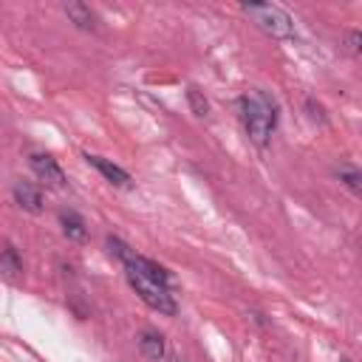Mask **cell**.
Returning <instances> with one entry per match:
<instances>
[{
	"instance_id": "9a60e30c",
	"label": "cell",
	"mask_w": 362,
	"mask_h": 362,
	"mask_svg": "<svg viewBox=\"0 0 362 362\" xmlns=\"http://www.w3.org/2000/svg\"><path fill=\"white\" fill-rule=\"evenodd\" d=\"M345 45L359 54V51H362V31H348V34H345Z\"/></svg>"
},
{
	"instance_id": "52a82bcc",
	"label": "cell",
	"mask_w": 362,
	"mask_h": 362,
	"mask_svg": "<svg viewBox=\"0 0 362 362\" xmlns=\"http://www.w3.org/2000/svg\"><path fill=\"white\" fill-rule=\"evenodd\" d=\"M85 158H88V164H93L110 184H116V187H127V184H130V175H127L122 167H116L113 161H107V158H102V156H90V153H85Z\"/></svg>"
},
{
	"instance_id": "3957f363",
	"label": "cell",
	"mask_w": 362,
	"mask_h": 362,
	"mask_svg": "<svg viewBox=\"0 0 362 362\" xmlns=\"http://www.w3.org/2000/svg\"><path fill=\"white\" fill-rule=\"evenodd\" d=\"M127 280H130V286L136 288V294H139L150 308H156L158 314L173 317V314L178 311L173 294H170L164 286H158V283H153V280H147V277H141V274H136V272H127Z\"/></svg>"
},
{
	"instance_id": "7c38bea8",
	"label": "cell",
	"mask_w": 362,
	"mask_h": 362,
	"mask_svg": "<svg viewBox=\"0 0 362 362\" xmlns=\"http://www.w3.org/2000/svg\"><path fill=\"white\" fill-rule=\"evenodd\" d=\"M337 175H339V181H342L351 192L362 195V173H359V170H354V167H339Z\"/></svg>"
},
{
	"instance_id": "7a4b0ae2",
	"label": "cell",
	"mask_w": 362,
	"mask_h": 362,
	"mask_svg": "<svg viewBox=\"0 0 362 362\" xmlns=\"http://www.w3.org/2000/svg\"><path fill=\"white\" fill-rule=\"evenodd\" d=\"M240 11H243L260 31H266V34L274 37V40H286V37L294 34L291 17H288L283 8L272 6V3H243Z\"/></svg>"
},
{
	"instance_id": "ac0fdd59",
	"label": "cell",
	"mask_w": 362,
	"mask_h": 362,
	"mask_svg": "<svg viewBox=\"0 0 362 362\" xmlns=\"http://www.w3.org/2000/svg\"><path fill=\"white\" fill-rule=\"evenodd\" d=\"M342 362H351V359H342Z\"/></svg>"
},
{
	"instance_id": "5bb4252c",
	"label": "cell",
	"mask_w": 362,
	"mask_h": 362,
	"mask_svg": "<svg viewBox=\"0 0 362 362\" xmlns=\"http://www.w3.org/2000/svg\"><path fill=\"white\" fill-rule=\"evenodd\" d=\"M107 252H110V255H113L116 260H122V263H124V260H127V257L133 255V249H130L127 243H122L119 238H113V235L107 238Z\"/></svg>"
},
{
	"instance_id": "277c9868",
	"label": "cell",
	"mask_w": 362,
	"mask_h": 362,
	"mask_svg": "<svg viewBox=\"0 0 362 362\" xmlns=\"http://www.w3.org/2000/svg\"><path fill=\"white\" fill-rule=\"evenodd\" d=\"M124 269L127 272H136V274H141V277H147V280H153V283H158V286H170L173 283V274L167 272V269H161L158 263H153V260H147V257H141V255H130L127 260H124Z\"/></svg>"
},
{
	"instance_id": "5b68a950",
	"label": "cell",
	"mask_w": 362,
	"mask_h": 362,
	"mask_svg": "<svg viewBox=\"0 0 362 362\" xmlns=\"http://www.w3.org/2000/svg\"><path fill=\"white\" fill-rule=\"evenodd\" d=\"M31 170H34L37 178L45 181L48 187H57V189L65 187V173L59 170V164H57L48 153H34V156H31Z\"/></svg>"
},
{
	"instance_id": "2e32d148",
	"label": "cell",
	"mask_w": 362,
	"mask_h": 362,
	"mask_svg": "<svg viewBox=\"0 0 362 362\" xmlns=\"http://www.w3.org/2000/svg\"><path fill=\"white\" fill-rule=\"evenodd\" d=\"M305 107L311 110V119H314V122H320V124L325 122V110H322V105H317L314 99H305Z\"/></svg>"
},
{
	"instance_id": "6da1fadb",
	"label": "cell",
	"mask_w": 362,
	"mask_h": 362,
	"mask_svg": "<svg viewBox=\"0 0 362 362\" xmlns=\"http://www.w3.org/2000/svg\"><path fill=\"white\" fill-rule=\"evenodd\" d=\"M240 119H243V127L249 133V139L263 147L277 124V113H274V105L263 96V93H246L240 96Z\"/></svg>"
},
{
	"instance_id": "9c48e42d",
	"label": "cell",
	"mask_w": 362,
	"mask_h": 362,
	"mask_svg": "<svg viewBox=\"0 0 362 362\" xmlns=\"http://www.w3.org/2000/svg\"><path fill=\"white\" fill-rule=\"evenodd\" d=\"M59 223H62V232H65L68 240L82 243V240L88 238V226H85V221H82L74 209H62V212H59Z\"/></svg>"
},
{
	"instance_id": "8fae6325",
	"label": "cell",
	"mask_w": 362,
	"mask_h": 362,
	"mask_svg": "<svg viewBox=\"0 0 362 362\" xmlns=\"http://www.w3.org/2000/svg\"><path fill=\"white\" fill-rule=\"evenodd\" d=\"M0 272L8 277V280H14L20 272H23V260L17 257V249L8 243L6 249H3V255H0Z\"/></svg>"
},
{
	"instance_id": "30bf717a",
	"label": "cell",
	"mask_w": 362,
	"mask_h": 362,
	"mask_svg": "<svg viewBox=\"0 0 362 362\" xmlns=\"http://www.w3.org/2000/svg\"><path fill=\"white\" fill-rule=\"evenodd\" d=\"M139 351H141L144 359L161 362V359H164V337L156 334V331H144V334L139 337Z\"/></svg>"
},
{
	"instance_id": "4fadbf2b",
	"label": "cell",
	"mask_w": 362,
	"mask_h": 362,
	"mask_svg": "<svg viewBox=\"0 0 362 362\" xmlns=\"http://www.w3.org/2000/svg\"><path fill=\"white\" fill-rule=\"evenodd\" d=\"M187 102H189V110L195 116H206L209 113V102L204 99V93L198 88H187Z\"/></svg>"
},
{
	"instance_id": "ba28073f",
	"label": "cell",
	"mask_w": 362,
	"mask_h": 362,
	"mask_svg": "<svg viewBox=\"0 0 362 362\" xmlns=\"http://www.w3.org/2000/svg\"><path fill=\"white\" fill-rule=\"evenodd\" d=\"M65 14H68V20H71L76 28H82V31H93V28H96V17H93V11H90L85 3H79V0L65 3Z\"/></svg>"
},
{
	"instance_id": "8992f818",
	"label": "cell",
	"mask_w": 362,
	"mask_h": 362,
	"mask_svg": "<svg viewBox=\"0 0 362 362\" xmlns=\"http://www.w3.org/2000/svg\"><path fill=\"white\" fill-rule=\"evenodd\" d=\"M14 201L28 212H40L42 209V192L31 181H14Z\"/></svg>"
},
{
	"instance_id": "e0dca14e",
	"label": "cell",
	"mask_w": 362,
	"mask_h": 362,
	"mask_svg": "<svg viewBox=\"0 0 362 362\" xmlns=\"http://www.w3.org/2000/svg\"><path fill=\"white\" fill-rule=\"evenodd\" d=\"M173 362H184V359H178V356H175V359H173Z\"/></svg>"
}]
</instances>
